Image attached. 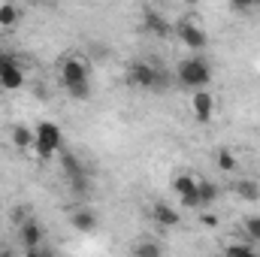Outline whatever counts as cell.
Masks as SVG:
<instances>
[{
  "label": "cell",
  "instance_id": "obj_1",
  "mask_svg": "<svg viewBox=\"0 0 260 257\" xmlns=\"http://www.w3.org/2000/svg\"><path fill=\"white\" fill-rule=\"evenodd\" d=\"M127 82L139 91H167V76L157 61H133L127 67Z\"/></svg>",
  "mask_w": 260,
  "mask_h": 257
},
{
  "label": "cell",
  "instance_id": "obj_2",
  "mask_svg": "<svg viewBox=\"0 0 260 257\" xmlns=\"http://www.w3.org/2000/svg\"><path fill=\"white\" fill-rule=\"evenodd\" d=\"M34 154L40 157V160H52L55 154H61V148H64V133L61 127L55 124V121H40L37 127H34Z\"/></svg>",
  "mask_w": 260,
  "mask_h": 257
},
{
  "label": "cell",
  "instance_id": "obj_3",
  "mask_svg": "<svg viewBox=\"0 0 260 257\" xmlns=\"http://www.w3.org/2000/svg\"><path fill=\"white\" fill-rule=\"evenodd\" d=\"M179 82L185 85V88H206L209 82H212V67L209 61L203 58V55H191V58H185V61H179Z\"/></svg>",
  "mask_w": 260,
  "mask_h": 257
},
{
  "label": "cell",
  "instance_id": "obj_4",
  "mask_svg": "<svg viewBox=\"0 0 260 257\" xmlns=\"http://www.w3.org/2000/svg\"><path fill=\"white\" fill-rule=\"evenodd\" d=\"M0 88H6V91L24 88V70L18 64V58L9 52H0Z\"/></svg>",
  "mask_w": 260,
  "mask_h": 257
},
{
  "label": "cell",
  "instance_id": "obj_5",
  "mask_svg": "<svg viewBox=\"0 0 260 257\" xmlns=\"http://www.w3.org/2000/svg\"><path fill=\"white\" fill-rule=\"evenodd\" d=\"M58 73H61L64 88H70V85H82V82H91V79H88V61H85L82 55H67V58H61Z\"/></svg>",
  "mask_w": 260,
  "mask_h": 257
},
{
  "label": "cell",
  "instance_id": "obj_6",
  "mask_svg": "<svg viewBox=\"0 0 260 257\" xmlns=\"http://www.w3.org/2000/svg\"><path fill=\"white\" fill-rule=\"evenodd\" d=\"M173 194L179 197L182 209H203L200 206V194H197V179L191 173H179L173 179Z\"/></svg>",
  "mask_w": 260,
  "mask_h": 257
},
{
  "label": "cell",
  "instance_id": "obj_7",
  "mask_svg": "<svg viewBox=\"0 0 260 257\" xmlns=\"http://www.w3.org/2000/svg\"><path fill=\"white\" fill-rule=\"evenodd\" d=\"M61 167H64V173L70 176V182H73V191H76V194L88 191V176H85L82 160H79L76 154H70V151L61 148Z\"/></svg>",
  "mask_w": 260,
  "mask_h": 257
},
{
  "label": "cell",
  "instance_id": "obj_8",
  "mask_svg": "<svg viewBox=\"0 0 260 257\" xmlns=\"http://www.w3.org/2000/svg\"><path fill=\"white\" fill-rule=\"evenodd\" d=\"M176 34H179V40L191 49V52H203L206 46H209V37H206V30L194 24V21H182L179 27H176Z\"/></svg>",
  "mask_w": 260,
  "mask_h": 257
},
{
  "label": "cell",
  "instance_id": "obj_9",
  "mask_svg": "<svg viewBox=\"0 0 260 257\" xmlns=\"http://www.w3.org/2000/svg\"><path fill=\"white\" fill-rule=\"evenodd\" d=\"M191 112H194V118L200 124L212 121V115H215V97L206 88H197L194 94H191Z\"/></svg>",
  "mask_w": 260,
  "mask_h": 257
},
{
  "label": "cell",
  "instance_id": "obj_10",
  "mask_svg": "<svg viewBox=\"0 0 260 257\" xmlns=\"http://www.w3.org/2000/svg\"><path fill=\"white\" fill-rule=\"evenodd\" d=\"M43 236H46V230H43V224H40L37 218H24V221L18 224V239H21L24 248L43 245Z\"/></svg>",
  "mask_w": 260,
  "mask_h": 257
},
{
  "label": "cell",
  "instance_id": "obj_11",
  "mask_svg": "<svg viewBox=\"0 0 260 257\" xmlns=\"http://www.w3.org/2000/svg\"><path fill=\"white\" fill-rule=\"evenodd\" d=\"M151 218H154V224L164 227V230L182 224V212H179L176 206H170V203H154V206H151Z\"/></svg>",
  "mask_w": 260,
  "mask_h": 257
},
{
  "label": "cell",
  "instance_id": "obj_12",
  "mask_svg": "<svg viewBox=\"0 0 260 257\" xmlns=\"http://www.w3.org/2000/svg\"><path fill=\"white\" fill-rule=\"evenodd\" d=\"M230 188H233V194H236L242 203H260V182H254V179H239V182H233Z\"/></svg>",
  "mask_w": 260,
  "mask_h": 257
},
{
  "label": "cell",
  "instance_id": "obj_13",
  "mask_svg": "<svg viewBox=\"0 0 260 257\" xmlns=\"http://www.w3.org/2000/svg\"><path fill=\"white\" fill-rule=\"evenodd\" d=\"M142 27H145L148 34H154V37H167V34H170L167 18H164L160 12H154V9H145V12H142Z\"/></svg>",
  "mask_w": 260,
  "mask_h": 257
},
{
  "label": "cell",
  "instance_id": "obj_14",
  "mask_svg": "<svg viewBox=\"0 0 260 257\" xmlns=\"http://www.w3.org/2000/svg\"><path fill=\"white\" fill-rule=\"evenodd\" d=\"M70 224H73V230H79V233H94V230H97V215H94L91 209H76V212L70 215Z\"/></svg>",
  "mask_w": 260,
  "mask_h": 257
},
{
  "label": "cell",
  "instance_id": "obj_15",
  "mask_svg": "<svg viewBox=\"0 0 260 257\" xmlns=\"http://www.w3.org/2000/svg\"><path fill=\"white\" fill-rule=\"evenodd\" d=\"M197 194H200V206H203V209H209V206H215V203H218L221 188H218L212 179H197Z\"/></svg>",
  "mask_w": 260,
  "mask_h": 257
},
{
  "label": "cell",
  "instance_id": "obj_16",
  "mask_svg": "<svg viewBox=\"0 0 260 257\" xmlns=\"http://www.w3.org/2000/svg\"><path fill=\"white\" fill-rule=\"evenodd\" d=\"M9 139H12V145L15 148H21V151H30L34 148V130L30 127H24V124H15V127L9 130Z\"/></svg>",
  "mask_w": 260,
  "mask_h": 257
},
{
  "label": "cell",
  "instance_id": "obj_17",
  "mask_svg": "<svg viewBox=\"0 0 260 257\" xmlns=\"http://www.w3.org/2000/svg\"><path fill=\"white\" fill-rule=\"evenodd\" d=\"M18 18H21V12L15 3H0V27H15Z\"/></svg>",
  "mask_w": 260,
  "mask_h": 257
},
{
  "label": "cell",
  "instance_id": "obj_18",
  "mask_svg": "<svg viewBox=\"0 0 260 257\" xmlns=\"http://www.w3.org/2000/svg\"><path fill=\"white\" fill-rule=\"evenodd\" d=\"M215 164H218V170H221V173H236V167H239L236 154H233V151H227V148H221V151H218Z\"/></svg>",
  "mask_w": 260,
  "mask_h": 257
},
{
  "label": "cell",
  "instance_id": "obj_19",
  "mask_svg": "<svg viewBox=\"0 0 260 257\" xmlns=\"http://www.w3.org/2000/svg\"><path fill=\"white\" fill-rule=\"evenodd\" d=\"M242 227H245V236H248L251 242H260V215H248Z\"/></svg>",
  "mask_w": 260,
  "mask_h": 257
},
{
  "label": "cell",
  "instance_id": "obj_20",
  "mask_svg": "<svg viewBox=\"0 0 260 257\" xmlns=\"http://www.w3.org/2000/svg\"><path fill=\"white\" fill-rule=\"evenodd\" d=\"M67 94H70L73 100H88V97H91V82H82V85H70V88H67Z\"/></svg>",
  "mask_w": 260,
  "mask_h": 257
},
{
  "label": "cell",
  "instance_id": "obj_21",
  "mask_svg": "<svg viewBox=\"0 0 260 257\" xmlns=\"http://www.w3.org/2000/svg\"><path fill=\"white\" fill-rule=\"evenodd\" d=\"M133 254H139V257H157V254H160V245H157V242H139V245L133 248Z\"/></svg>",
  "mask_w": 260,
  "mask_h": 257
},
{
  "label": "cell",
  "instance_id": "obj_22",
  "mask_svg": "<svg viewBox=\"0 0 260 257\" xmlns=\"http://www.w3.org/2000/svg\"><path fill=\"white\" fill-rule=\"evenodd\" d=\"M254 248H257V242H230L227 245V251H233V254H254Z\"/></svg>",
  "mask_w": 260,
  "mask_h": 257
},
{
  "label": "cell",
  "instance_id": "obj_23",
  "mask_svg": "<svg viewBox=\"0 0 260 257\" xmlns=\"http://www.w3.org/2000/svg\"><path fill=\"white\" fill-rule=\"evenodd\" d=\"M230 6H233L236 12H251V9L257 6V0H230Z\"/></svg>",
  "mask_w": 260,
  "mask_h": 257
},
{
  "label": "cell",
  "instance_id": "obj_24",
  "mask_svg": "<svg viewBox=\"0 0 260 257\" xmlns=\"http://www.w3.org/2000/svg\"><path fill=\"white\" fill-rule=\"evenodd\" d=\"M200 221H203L206 227H215V224H218V221H215V215H206V212H203V218H200Z\"/></svg>",
  "mask_w": 260,
  "mask_h": 257
},
{
  "label": "cell",
  "instance_id": "obj_25",
  "mask_svg": "<svg viewBox=\"0 0 260 257\" xmlns=\"http://www.w3.org/2000/svg\"><path fill=\"white\" fill-rule=\"evenodd\" d=\"M182 3H188V6H197V3H200V0H182Z\"/></svg>",
  "mask_w": 260,
  "mask_h": 257
},
{
  "label": "cell",
  "instance_id": "obj_26",
  "mask_svg": "<svg viewBox=\"0 0 260 257\" xmlns=\"http://www.w3.org/2000/svg\"><path fill=\"white\" fill-rule=\"evenodd\" d=\"M257 6H260V0H257Z\"/></svg>",
  "mask_w": 260,
  "mask_h": 257
}]
</instances>
